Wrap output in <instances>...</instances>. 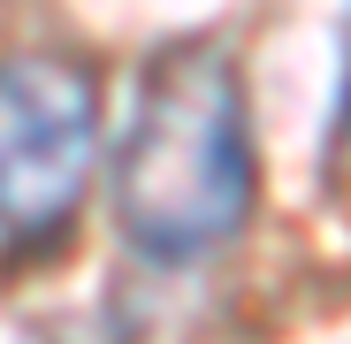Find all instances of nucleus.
<instances>
[{"label":"nucleus","mask_w":351,"mask_h":344,"mask_svg":"<svg viewBox=\"0 0 351 344\" xmlns=\"http://www.w3.org/2000/svg\"><path fill=\"white\" fill-rule=\"evenodd\" d=\"M99 77L77 54H0V238L38 245L92 192Z\"/></svg>","instance_id":"nucleus-2"},{"label":"nucleus","mask_w":351,"mask_h":344,"mask_svg":"<svg viewBox=\"0 0 351 344\" xmlns=\"http://www.w3.org/2000/svg\"><path fill=\"white\" fill-rule=\"evenodd\" d=\"M336 130L351 138V16H343V69H336Z\"/></svg>","instance_id":"nucleus-3"},{"label":"nucleus","mask_w":351,"mask_h":344,"mask_svg":"<svg viewBox=\"0 0 351 344\" xmlns=\"http://www.w3.org/2000/svg\"><path fill=\"white\" fill-rule=\"evenodd\" d=\"M252 184L260 161L237 54L214 38L160 46L138 77L123 146L107 168L114 238L153 268H191L245 229Z\"/></svg>","instance_id":"nucleus-1"}]
</instances>
